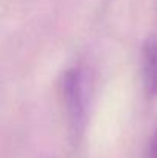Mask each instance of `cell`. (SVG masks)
Returning <instances> with one entry per match:
<instances>
[{"mask_svg":"<svg viewBox=\"0 0 157 158\" xmlns=\"http://www.w3.org/2000/svg\"><path fill=\"white\" fill-rule=\"evenodd\" d=\"M60 89L71 131L74 135H80L85 126V114H86L85 77L82 69L79 68L66 69L62 77Z\"/></svg>","mask_w":157,"mask_h":158,"instance_id":"6da1fadb","label":"cell"},{"mask_svg":"<svg viewBox=\"0 0 157 158\" xmlns=\"http://www.w3.org/2000/svg\"><path fill=\"white\" fill-rule=\"evenodd\" d=\"M145 158H157V132L153 135V138H151V141L146 148Z\"/></svg>","mask_w":157,"mask_h":158,"instance_id":"3957f363","label":"cell"},{"mask_svg":"<svg viewBox=\"0 0 157 158\" xmlns=\"http://www.w3.org/2000/svg\"><path fill=\"white\" fill-rule=\"evenodd\" d=\"M142 75L146 94L150 97H157V37L148 39L143 45Z\"/></svg>","mask_w":157,"mask_h":158,"instance_id":"7a4b0ae2","label":"cell"}]
</instances>
